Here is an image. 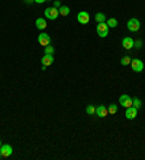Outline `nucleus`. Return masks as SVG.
<instances>
[{
  "label": "nucleus",
  "instance_id": "26",
  "mask_svg": "<svg viewBox=\"0 0 145 160\" xmlns=\"http://www.w3.org/2000/svg\"><path fill=\"white\" fill-rule=\"evenodd\" d=\"M0 147H2V142H0Z\"/></svg>",
  "mask_w": 145,
  "mask_h": 160
},
{
  "label": "nucleus",
  "instance_id": "11",
  "mask_svg": "<svg viewBox=\"0 0 145 160\" xmlns=\"http://www.w3.org/2000/svg\"><path fill=\"white\" fill-rule=\"evenodd\" d=\"M122 46L125 49H131V48H134L135 46V41L132 39V38H125L122 41Z\"/></svg>",
  "mask_w": 145,
  "mask_h": 160
},
{
  "label": "nucleus",
  "instance_id": "21",
  "mask_svg": "<svg viewBox=\"0 0 145 160\" xmlns=\"http://www.w3.org/2000/svg\"><path fill=\"white\" fill-rule=\"evenodd\" d=\"M45 53H48V55H52V53H54V48L51 46V45L45 46Z\"/></svg>",
  "mask_w": 145,
  "mask_h": 160
},
{
  "label": "nucleus",
  "instance_id": "19",
  "mask_svg": "<svg viewBox=\"0 0 145 160\" xmlns=\"http://www.w3.org/2000/svg\"><path fill=\"white\" fill-rule=\"evenodd\" d=\"M132 105H134L135 108H141L142 104H141V101H139V98H134V100H132Z\"/></svg>",
  "mask_w": 145,
  "mask_h": 160
},
{
  "label": "nucleus",
  "instance_id": "12",
  "mask_svg": "<svg viewBox=\"0 0 145 160\" xmlns=\"http://www.w3.org/2000/svg\"><path fill=\"white\" fill-rule=\"evenodd\" d=\"M42 65L44 67H50V65H52V62H54V58H52V55H48V53H45L44 55V58H42Z\"/></svg>",
  "mask_w": 145,
  "mask_h": 160
},
{
  "label": "nucleus",
  "instance_id": "23",
  "mask_svg": "<svg viewBox=\"0 0 145 160\" xmlns=\"http://www.w3.org/2000/svg\"><path fill=\"white\" fill-rule=\"evenodd\" d=\"M60 6H61V4H60V2H54V8H60Z\"/></svg>",
  "mask_w": 145,
  "mask_h": 160
},
{
  "label": "nucleus",
  "instance_id": "20",
  "mask_svg": "<svg viewBox=\"0 0 145 160\" xmlns=\"http://www.w3.org/2000/svg\"><path fill=\"white\" fill-rule=\"evenodd\" d=\"M121 63H122V65H129L131 63V56H123L122 59H121Z\"/></svg>",
  "mask_w": 145,
  "mask_h": 160
},
{
  "label": "nucleus",
  "instance_id": "24",
  "mask_svg": "<svg viewBox=\"0 0 145 160\" xmlns=\"http://www.w3.org/2000/svg\"><path fill=\"white\" fill-rule=\"evenodd\" d=\"M35 3H38V4H41V3H44V2H46V0H34Z\"/></svg>",
  "mask_w": 145,
  "mask_h": 160
},
{
  "label": "nucleus",
  "instance_id": "25",
  "mask_svg": "<svg viewBox=\"0 0 145 160\" xmlns=\"http://www.w3.org/2000/svg\"><path fill=\"white\" fill-rule=\"evenodd\" d=\"M25 2H26V3H31V2H32V0H25Z\"/></svg>",
  "mask_w": 145,
  "mask_h": 160
},
{
  "label": "nucleus",
  "instance_id": "14",
  "mask_svg": "<svg viewBox=\"0 0 145 160\" xmlns=\"http://www.w3.org/2000/svg\"><path fill=\"white\" fill-rule=\"evenodd\" d=\"M58 13H60L61 16H68L70 8L68 6H60V8H58Z\"/></svg>",
  "mask_w": 145,
  "mask_h": 160
},
{
  "label": "nucleus",
  "instance_id": "6",
  "mask_svg": "<svg viewBox=\"0 0 145 160\" xmlns=\"http://www.w3.org/2000/svg\"><path fill=\"white\" fill-rule=\"evenodd\" d=\"M77 20H78V23H81V25H87L89 20H90V15H89L87 12H80V13L77 15Z\"/></svg>",
  "mask_w": 145,
  "mask_h": 160
},
{
  "label": "nucleus",
  "instance_id": "17",
  "mask_svg": "<svg viewBox=\"0 0 145 160\" xmlns=\"http://www.w3.org/2000/svg\"><path fill=\"white\" fill-rule=\"evenodd\" d=\"M107 111H109V114H116V111H118V105L110 104L109 107H107Z\"/></svg>",
  "mask_w": 145,
  "mask_h": 160
},
{
  "label": "nucleus",
  "instance_id": "15",
  "mask_svg": "<svg viewBox=\"0 0 145 160\" xmlns=\"http://www.w3.org/2000/svg\"><path fill=\"white\" fill-rule=\"evenodd\" d=\"M106 25L109 28H116V26H118V20H116V19H113V18H112V19H107V20H106Z\"/></svg>",
  "mask_w": 145,
  "mask_h": 160
},
{
  "label": "nucleus",
  "instance_id": "22",
  "mask_svg": "<svg viewBox=\"0 0 145 160\" xmlns=\"http://www.w3.org/2000/svg\"><path fill=\"white\" fill-rule=\"evenodd\" d=\"M135 45H137V48H142V42H141V41L135 42Z\"/></svg>",
  "mask_w": 145,
  "mask_h": 160
},
{
  "label": "nucleus",
  "instance_id": "27",
  "mask_svg": "<svg viewBox=\"0 0 145 160\" xmlns=\"http://www.w3.org/2000/svg\"><path fill=\"white\" fill-rule=\"evenodd\" d=\"M0 157H2V153H0Z\"/></svg>",
  "mask_w": 145,
  "mask_h": 160
},
{
  "label": "nucleus",
  "instance_id": "5",
  "mask_svg": "<svg viewBox=\"0 0 145 160\" xmlns=\"http://www.w3.org/2000/svg\"><path fill=\"white\" fill-rule=\"evenodd\" d=\"M131 65H132V69H134L135 72H141L145 67L144 62H142L141 59H132L131 61Z\"/></svg>",
  "mask_w": 145,
  "mask_h": 160
},
{
  "label": "nucleus",
  "instance_id": "7",
  "mask_svg": "<svg viewBox=\"0 0 145 160\" xmlns=\"http://www.w3.org/2000/svg\"><path fill=\"white\" fill-rule=\"evenodd\" d=\"M138 114V108H135L134 105H131V107L126 108V112H125V117L128 120H134Z\"/></svg>",
  "mask_w": 145,
  "mask_h": 160
},
{
  "label": "nucleus",
  "instance_id": "3",
  "mask_svg": "<svg viewBox=\"0 0 145 160\" xmlns=\"http://www.w3.org/2000/svg\"><path fill=\"white\" fill-rule=\"evenodd\" d=\"M139 28H141V23H139L138 19H129V22H128V29H129L131 32H138Z\"/></svg>",
  "mask_w": 145,
  "mask_h": 160
},
{
  "label": "nucleus",
  "instance_id": "16",
  "mask_svg": "<svg viewBox=\"0 0 145 160\" xmlns=\"http://www.w3.org/2000/svg\"><path fill=\"white\" fill-rule=\"evenodd\" d=\"M96 20L99 23H105L106 22V16H105L103 13H96Z\"/></svg>",
  "mask_w": 145,
  "mask_h": 160
},
{
  "label": "nucleus",
  "instance_id": "4",
  "mask_svg": "<svg viewBox=\"0 0 145 160\" xmlns=\"http://www.w3.org/2000/svg\"><path fill=\"white\" fill-rule=\"evenodd\" d=\"M119 104L122 105V107L128 108L132 105V98L129 97V95H126V94H122L121 95V98H119Z\"/></svg>",
  "mask_w": 145,
  "mask_h": 160
},
{
  "label": "nucleus",
  "instance_id": "1",
  "mask_svg": "<svg viewBox=\"0 0 145 160\" xmlns=\"http://www.w3.org/2000/svg\"><path fill=\"white\" fill-rule=\"evenodd\" d=\"M45 18L46 19H50V20H55V19L60 16V13H58V9L57 8H48V9H45Z\"/></svg>",
  "mask_w": 145,
  "mask_h": 160
},
{
  "label": "nucleus",
  "instance_id": "13",
  "mask_svg": "<svg viewBox=\"0 0 145 160\" xmlns=\"http://www.w3.org/2000/svg\"><path fill=\"white\" fill-rule=\"evenodd\" d=\"M35 25H36V28H38L39 30H44L46 28V22L45 19H36V22H35Z\"/></svg>",
  "mask_w": 145,
  "mask_h": 160
},
{
  "label": "nucleus",
  "instance_id": "18",
  "mask_svg": "<svg viewBox=\"0 0 145 160\" xmlns=\"http://www.w3.org/2000/svg\"><path fill=\"white\" fill-rule=\"evenodd\" d=\"M86 112L90 114V116H92V114H96V108L93 107V105H87V107H86Z\"/></svg>",
  "mask_w": 145,
  "mask_h": 160
},
{
  "label": "nucleus",
  "instance_id": "10",
  "mask_svg": "<svg viewBox=\"0 0 145 160\" xmlns=\"http://www.w3.org/2000/svg\"><path fill=\"white\" fill-rule=\"evenodd\" d=\"M107 114H109V111H107V108L105 107V105H97V107H96V116L106 117Z\"/></svg>",
  "mask_w": 145,
  "mask_h": 160
},
{
  "label": "nucleus",
  "instance_id": "2",
  "mask_svg": "<svg viewBox=\"0 0 145 160\" xmlns=\"http://www.w3.org/2000/svg\"><path fill=\"white\" fill-rule=\"evenodd\" d=\"M96 29H97V35H99L100 38H106L107 35H109V26L106 25V22H105V23H99Z\"/></svg>",
  "mask_w": 145,
  "mask_h": 160
},
{
  "label": "nucleus",
  "instance_id": "8",
  "mask_svg": "<svg viewBox=\"0 0 145 160\" xmlns=\"http://www.w3.org/2000/svg\"><path fill=\"white\" fill-rule=\"evenodd\" d=\"M38 42L39 45H42V46H48V45L51 43V38L48 33H41L38 35Z\"/></svg>",
  "mask_w": 145,
  "mask_h": 160
},
{
  "label": "nucleus",
  "instance_id": "9",
  "mask_svg": "<svg viewBox=\"0 0 145 160\" xmlns=\"http://www.w3.org/2000/svg\"><path fill=\"white\" fill-rule=\"evenodd\" d=\"M0 153H2V157H9L13 153V149L10 144H4L0 147Z\"/></svg>",
  "mask_w": 145,
  "mask_h": 160
}]
</instances>
